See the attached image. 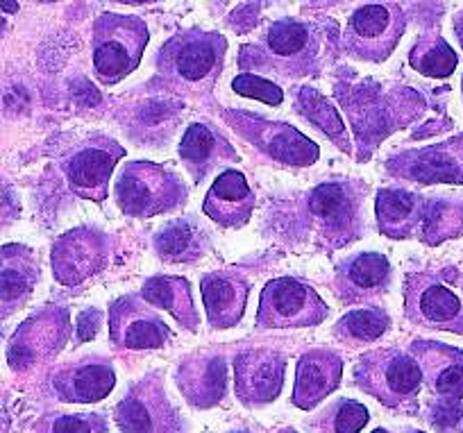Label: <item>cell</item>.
<instances>
[{
    "instance_id": "obj_1",
    "label": "cell",
    "mask_w": 463,
    "mask_h": 433,
    "mask_svg": "<svg viewBox=\"0 0 463 433\" xmlns=\"http://www.w3.org/2000/svg\"><path fill=\"white\" fill-rule=\"evenodd\" d=\"M336 100L341 102L347 120L353 125L354 141L362 150L359 162L371 157L373 150L395 129L404 127L418 116L422 98L413 89L386 87V84L362 80V82H338Z\"/></svg>"
},
{
    "instance_id": "obj_2",
    "label": "cell",
    "mask_w": 463,
    "mask_h": 433,
    "mask_svg": "<svg viewBox=\"0 0 463 433\" xmlns=\"http://www.w3.org/2000/svg\"><path fill=\"white\" fill-rule=\"evenodd\" d=\"M325 60V34L314 21L284 19L270 24L257 43L239 48V69L255 75L298 80L316 73Z\"/></svg>"
},
{
    "instance_id": "obj_3",
    "label": "cell",
    "mask_w": 463,
    "mask_h": 433,
    "mask_svg": "<svg viewBox=\"0 0 463 433\" xmlns=\"http://www.w3.org/2000/svg\"><path fill=\"white\" fill-rule=\"evenodd\" d=\"M368 186L362 180H325L305 195L302 222L314 248L323 252L345 248L366 231L364 204Z\"/></svg>"
},
{
    "instance_id": "obj_4",
    "label": "cell",
    "mask_w": 463,
    "mask_h": 433,
    "mask_svg": "<svg viewBox=\"0 0 463 433\" xmlns=\"http://www.w3.org/2000/svg\"><path fill=\"white\" fill-rule=\"evenodd\" d=\"M225 51L227 39L221 33H204L200 28L184 30L168 39L157 52V75L177 91L191 96L207 93L225 66Z\"/></svg>"
},
{
    "instance_id": "obj_5",
    "label": "cell",
    "mask_w": 463,
    "mask_h": 433,
    "mask_svg": "<svg viewBox=\"0 0 463 433\" xmlns=\"http://www.w3.org/2000/svg\"><path fill=\"white\" fill-rule=\"evenodd\" d=\"M150 30L144 19L105 12L93 24V71L98 82L114 87L141 64Z\"/></svg>"
},
{
    "instance_id": "obj_6",
    "label": "cell",
    "mask_w": 463,
    "mask_h": 433,
    "mask_svg": "<svg viewBox=\"0 0 463 433\" xmlns=\"http://www.w3.org/2000/svg\"><path fill=\"white\" fill-rule=\"evenodd\" d=\"M114 195L126 216L150 218L180 209L189 198V189L162 164L128 162L116 180Z\"/></svg>"
},
{
    "instance_id": "obj_7",
    "label": "cell",
    "mask_w": 463,
    "mask_h": 433,
    "mask_svg": "<svg viewBox=\"0 0 463 433\" xmlns=\"http://www.w3.org/2000/svg\"><path fill=\"white\" fill-rule=\"evenodd\" d=\"M354 383L386 409H404L420 392L422 370L413 356L395 347L362 354L354 365Z\"/></svg>"
},
{
    "instance_id": "obj_8",
    "label": "cell",
    "mask_w": 463,
    "mask_h": 433,
    "mask_svg": "<svg viewBox=\"0 0 463 433\" xmlns=\"http://www.w3.org/2000/svg\"><path fill=\"white\" fill-rule=\"evenodd\" d=\"M221 116L250 148L260 150L261 155L282 166L305 168L318 162V146L293 125L282 120H266L241 109H225Z\"/></svg>"
},
{
    "instance_id": "obj_9",
    "label": "cell",
    "mask_w": 463,
    "mask_h": 433,
    "mask_svg": "<svg viewBox=\"0 0 463 433\" xmlns=\"http://www.w3.org/2000/svg\"><path fill=\"white\" fill-rule=\"evenodd\" d=\"M407 30V16L398 3H362L347 16L343 43L359 61L382 64L393 55Z\"/></svg>"
},
{
    "instance_id": "obj_10",
    "label": "cell",
    "mask_w": 463,
    "mask_h": 433,
    "mask_svg": "<svg viewBox=\"0 0 463 433\" xmlns=\"http://www.w3.org/2000/svg\"><path fill=\"white\" fill-rule=\"evenodd\" d=\"M329 315V306L314 286L296 277H278L264 286L257 309L260 329L316 327Z\"/></svg>"
},
{
    "instance_id": "obj_11",
    "label": "cell",
    "mask_w": 463,
    "mask_h": 433,
    "mask_svg": "<svg viewBox=\"0 0 463 433\" xmlns=\"http://www.w3.org/2000/svg\"><path fill=\"white\" fill-rule=\"evenodd\" d=\"M114 422L121 433H186V422L164 388L162 372L146 374L130 386L114 409Z\"/></svg>"
},
{
    "instance_id": "obj_12",
    "label": "cell",
    "mask_w": 463,
    "mask_h": 433,
    "mask_svg": "<svg viewBox=\"0 0 463 433\" xmlns=\"http://www.w3.org/2000/svg\"><path fill=\"white\" fill-rule=\"evenodd\" d=\"M123 157H126V148L121 143H116L105 134H96V136L78 143L61 159L60 166L71 193L82 200L102 202L109 195L111 173Z\"/></svg>"
},
{
    "instance_id": "obj_13",
    "label": "cell",
    "mask_w": 463,
    "mask_h": 433,
    "mask_svg": "<svg viewBox=\"0 0 463 433\" xmlns=\"http://www.w3.org/2000/svg\"><path fill=\"white\" fill-rule=\"evenodd\" d=\"M404 315L411 325L463 336V297L431 272H411L404 279Z\"/></svg>"
},
{
    "instance_id": "obj_14",
    "label": "cell",
    "mask_w": 463,
    "mask_h": 433,
    "mask_svg": "<svg viewBox=\"0 0 463 433\" xmlns=\"http://www.w3.org/2000/svg\"><path fill=\"white\" fill-rule=\"evenodd\" d=\"M384 171L411 184H463V134L425 148L400 150L386 159Z\"/></svg>"
},
{
    "instance_id": "obj_15",
    "label": "cell",
    "mask_w": 463,
    "mask_h": 433,
    "mask_svg": "<svg viewBox=\"0 0 463 433\" xmlns=\"http://www.w3.org/2000/svg\"><path fill=\"white\" fill-rule=\"evenodd\" d=\"M69 311L46 306L30 315L7 345V363L14 372H28L34 365L52 359L69 341Z\"/></svg>"
},
{
    "instance_id": "obj_16",
    "label": "cell",
    "mask_w": 463,
    "mask_h": 433,
    "mask_svg": "<svg viewBox=\"0 0 463 433\" xmlns=\"http://www.w3.org/2000/svg\"><path fill=\"white\" fill-rule=\"evenodd\" d=\"M173 338L162 315L141 296H123L109 306V341L118 350H159Z\"/></svg>"
},
{
    "instance_id": "obj_17",
    "label": "cell",
    "mask_w": 463,
    "mask_h": 433,
    "mask_svg": "<svg viewBox=\"0 0 463 433\" xmlns=\"http://www.w3.org/2000/svg\"><path fill=\"white\" fill-rule=\"evenodd\" d=\"M109 259V236L96 227H78L55 240L51 254L52 275L60 284L78 286L98 275Z\"/></svg>"
},
{
    "instance_id": "obj_18",
    "label": "cell",
    "mask_w": 463,
    "mask_h": 433,
    "mask_svg": "<svg viewBox=\"0 0 463 433\" xmlns=\"http://www.w3.org/2000/svg\"><path fill=\"white\" fill-rule=\"evenodd\" d=\"M287 374V356L270 347H248L234 361L237 397L248 409H260L279 397Z\"/></svg>"
},
{
    "instance_id": "obj_19",
    "label": "cell",
    "mask_w": 463,
    "mask_h": 433,
    "mask_svg": "<svg viewBox=\"0 0 463 433\" xmlns=\"http://www.w3.org/2000/svg\"><path fill=\"white\" fill-rule=\"evenodd\" d=\"M393 268L386 254L357 252L334 268V293L343 305H366L389 293Z\"/></svg>"
},
{
    "instance_id": "obj_20",
    "label": "cell",
    "mask_w": 463,
    "mask_h": 433,
    "mask_svg": "<svg viewBox=\"0 0 463 433\" xmlns=\"http://www.w3.org/2000/svg\"><path fill=\"white\" fill-rule=\"evenodd\" d=\"M409 352L422 370V381L445 409L463 400V352L436 341H413Z\"/></svg>"
},
{
    "instance_id": "obj_21",
    "label": "cell",
    "mask_w": 463,
    "mask_h": 433,
    "mask_svg": "<svg viewBox=\"0 0 463 433\" xmlns=\"http://www.w3.org/2000/svg\"><path fill=\"white\" fill-rule=\"evenodd\" d=\"M175 383L194 409H212L227 392V361L216 350L184 356L175 368Z\"/></svg>"
},
{
    "instance_id": "obj_22",
    "label": "cell",
    "mask_w": 463,
    "mask_h": 433,
    "mask_svg": "<svg viewBox=\"0 0 463 433\" xmlns=\"http://www.w3.org/2000/svg\"><path fill=\"white\" fill-rule=\"evenodd\" d=\"M52 391L64 404H96L116 386V370L107 359H89L66 363L52 374Z\"/></svg>"
},
{
    "instance_id": "obj_23",
    "label": "cell",
    "mask_w": 463,
    "mask_h": 433,
    "mask_svg": "<svg viewBox=\"0 0 463 433\" xmlns=\"http://www.w3.org/2000/svg\"><path fill=\"white\" fill-rule=\"evenodd\" d=\"M204 314L212 329L237 327L246 315L250 284L246 275L237 270H213L200 279Z\"/></svg>"
},
{
    "instance_id": "obj_24",
    "label": "cell",
    "mask_w": 463,
    "mask_h": 433,
    "mask_svg": "<svg viewBox=\"0 0 463 433\" xmlns=\"http://www.w3.org/2000/svg\"><path fill=\"white\" fill-rule=\"evenodd\" d=\"M180 162L195 184L227 164L239 162V153L212 123H191L180 141Z\"/></svg>"
},
{
    "instance_id": "obj_25",
    "label": "cell",
    "mask_w": 463,
    "mask_h": 433,
    "mask_svg": "<svg viewBox=\"0 0 463 433\" xmlns=\"http://www.w3.org/2000/svg\"><path fill=\"white\" fill-rule=\"evenodd\" d=\"M343 377V359L334 350L316 347L305 352L296 365V386H293V406L300 410H314L320 401L327 400Z\"/></svg>"
},
{
    "instance_id": "obj_26",
    "label": "cell",
    "mask_w": 463,
    "mask_h": 433,
    "mask_svg": "<svg viewBox=\"0 0 463 433\" xmlns=\"http://www.w3.org/2000/svg\"><path fill=\"white\" fill-rule=\"evenodd\" d=\"M255 207L257 198L246 175L241 171H232V168L222 171L213 180L203 202L204 216H209L225 230H239V227L248 225Z\"/></svg>"
},
{
    "instance_id": "obj_27",
    "label": "cell",
    "mask_w": 463,
    "mask_h": 433,
    "mask_svg": "<svg viewBox=\"0 0 463 433\" xmlns=\"http://www.w3.org/2000/svg\"><path fill=\"white\" fill-rule=\"evenodd\" d=\"M42 266L33 248L21 243L3 245V320L21 309L37 288Z\"/></svg>"
},
{
    "instance_id": "obj_28",
    "label": "cell",
    "mask_w": 463,
    "mask_h": 433,
    "mask_svg": "<svg viewBox=\"0 0 463 433\" xmlns=\"http://www.w3.org/2000/svg\"><path fill=\"white\" fill-rule=\"evenodd\" d=\"M425 198L407 189H380L375 198V221L382 236L409 239L425 221Z\"/></svg>"
},
{
    "instance_id": "obj_29",
    "label": "cell",
    "mask_w": 463,
    "mask_h": 433,
    "mask_svg": "<svg viewBox=\"0 0 463 433\" xmlns=\"http://www.w3.org/2000/svg\"><path fill=\"white\" fill-rule=\"evenodd\" d=\"M141 297L150 306L168 311L189 332L195 334L200 329V315L195 311L194 296H191V284L184 277H150L141 286Z\"/></svg>"
},
{
    "instance_id": "obj_30",
    "label": "cell",
    "mask_w": 463,
    "mask_h": 433,
    "mask_svg": "<svg viewBox=\"0 0 463 433\" xmlns=\"http://www.w3.org/2000/svg\"><path fill=\"white\" fill-rule=\"evenodd\" d=\"M155 252L164 263H191L207 249L204 231L189 218L168 222L153 240Z\"/></svg>"
},
{
    "instance_id": "obj_31",
    "label": "cell",
    "mask_w": 463,
    "mask_h": 433,
    "mask_svg": "<svg viewBox=\"0 0 463 433\" xmlns=\"http://www.w3.org/2000/svg\"><path fill=\"white\" fill-rule=\"evenodd\" d=\"M298 114L305 116L314 127H318L320 132L327 138H332V143L338 150H343L345 155H353V143H350V134H347L345 125H343L341 116H338L336 107L332 105L329 98H325L318 89L314 87H302L298 91L296 100H293Z\"/></svg>"
},
{
    "instance_id": "obj_32",
    "label": "cell",
    "mask_w": 463,
    "mask_h": 433,
    "mask_svg": "<svg viewBox=\"0 0 463 433\" xmlns=\"http://www.w3.org/2000/svg\"><path fill=\"white\" fill-rule=\"evenodd\" d=\"M391 329V315L380 306L354 309L343 315L332 329V336L347 347L375 343Z\"/></svg>"
},
{
    "instance_id": "obj_33",
    "label": "cell",
    "mask_w": 463,
    "mask_h": 433,
    "mask_svg": "<svg viewBox=\"0 0 463 433\" xmlns=\"http://www.w3.org/2000/svg\"><path fill=\"white\" fill-rule=\"evenodd\" d=\"M409 64L427 78H449L457 69L458 57L440 34H422L409 52Z\"/></svg>"
},
{
    "instance_id": "obj_34",
    "label": "cell",
    "mask_w": 463,
    "mask_h": 433,
    "mask_svg": "<svg viewBox=\"0 0 463 433\" xmlns=\"http://www.w3.org/2000/svg\"><path fill=\"white\" fill-rule=\"evenodd\" d=\"M461 225V213L457 212V204L449 200H434L427 202L425 207V221H422V236L425 243H440V240L454 236L457 227Z\"/></svg>"
},
{
    "instance_id": "obj_35",
    "label": "cell",
    "mask_w": 463,
    "mask_h": 433,
    "mask_svg": "<svg viewBox=\"0 0 463 433\" xmlns=\"http://www.w3.org/2000/svg\"><path fill=\"white\" fill-rule=\"evenodd\" d=\"M371 419L364 404L354 400H338L329 410H325L318 422L320 433H359Z\"/></svg>"
},
{
    "instance_id": "obj_36",
    "label": "cell",
    "mask_w": 463,
    "mask_h": 433,
    "mask_svg": "<svg viewBox=\"0 0 463 433\" xmlns=\"http://www.w3.org/2000/svg\"><path fill=\"white\" fill-rule=\"evenodd\" d=\"M34 433H109L105 413H51Z\"/></svg>"
},
{
    "instance_id": "obj_37",
    "label": "cell",
    "mask_w": 463,
    "mask_h": 433,
    "mask_svg": "<svg viewBox=\"0 0 463 433\" xmlns=\"http://www.w3.org/2000/svg\"><path fill=\"white\" fill-rule=\"evenodd\" d=\"M232 89L239 96L252 98V100H261L270 107H279L284 102V91L269 78H260L255 73H241L232 80Z\"/></svg>"
},
{
    "instance_id": "obj_38",
    "label": "cell",
    "mask_w": 463,
    "mask_h": 433,
    "mask_svg": "<svg viewBox=\"0 0 463 433\" xmlns=\"http://www.w3.org/2000/svg\"><path fill=\"white\" fill-rule=\"evenodd\" d=\"M100 318H102V314L98 309H87L78 315V341L80 343H87L96 336L98 329H100Z\"/></svg>"
},
{
    "instance_id": "obj_39",
    "label": "cell",
    "mask_w": 463,
    "mask_h": 433,
    "mask_svg": "<svg viewBox=\"0 0 463 433\" xmlns=\"http://www.w3.org/2000/svg\"><path fill=\"white\" fill-rule=\"evenodd\" d=\"M454 28H457L458 43H461V48H463V14H457V19H454Z\"/></svg>"
},
{
    "instance_id": "obj_40",
    "label": "cell",
    "mask_w": 463,
    "mask_h": 433,
    "mask_svg": "<svg viewBox=\"0 0 463 433\" xmlns=\"http://www.w3.org/2000/svg\"><path fill=\"white\" fill-rule=\"evenodd\" d=\"M373 433H391V431H386V428H375V431Z\"/></svg>"
},
{
    "instance_id": "obj_41",
    "label": "cell",
    "mask_w": 463,
    "mask_h": 433,
    "mask_svg": "<svg viewBox=\"0 0 463 433\" xmlns=\"http://www.w3.org/2000/svg\"><path fill=\"white\" fill-rule=\"evenodd\" d=\"M232 433H250V431H232Z\"/></svg>"
},
{
    "instance_id": "obj_42",
    "label": "cell",
    "mask_w": 463,
    "mask_h": 433,
    "mask_svg": "<svg viewBox=\"0 0 463 433\" xmlns=\"http://www.w3.org/2000/svg\"><path fill=\"white\" fill-rule=\"evenodd\" d=\"M409 433H422V431H409Z\"/></svg>"
}]
</instances>
